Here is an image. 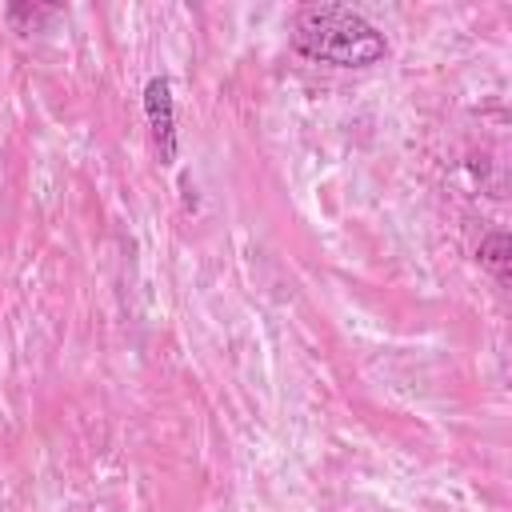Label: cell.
<instances>
[{"instance_id": "obj_1", "label": "cell", "mask_w": 512, "mask_h": 512, "mask_svg": "<svg viewBox=\"0 0 512 512\" xmlns=\"http://www.w3.org/2000/svg\"><path fill=\"white\" fill-rule=\"evenodd\" d=\"M292 48L316 64L368 68L388 56V36L348 4H304L292 20Z\"/></svg>"}, {"instance_id": "obj_2", "label": "cell", "mask_w": 512, "mask_h": 512, "mask_svg": "<svg viewBox=\"0 0 512 512\" xmlns=\"http://www.w3.org/2000/svg\"><path fill=\"white\" fill-rule=\"evenodd\" d=\"M144 116H148V132H152L160 164L172 168L176 164V100H172L168 76H152L144 84Z\"/></svg>"}, {"instance_id": "obj_3", "label": "cell", "mask_w": 512, "mask_h": 512, "mask_svg": "<svg viewBox=\"0 0 512 512\" xmlns=\"http://www.w3.org/2000/svg\"><path fill=\"white\" fill-rule=\"evenodd\" d=\"M476 256H480V264H484L500 284H508V276H512V236H508V232H488V236L480 240Z\"/></svg>"}, {"instance_id": "obj_4", "label": "cell", "mask_w": 512, "mask_h": 512, "mask_svg": "<svg viewBox=\"0 0 512 512\" xmlns=\"http://www.w3.org/2000/svg\"><path fill=\"white\" fill-rule=\"evenodd\" d=\"M64 16L60 4H8L4 8V20L16 28V32H40L48 20Z\"/></svg>"}]
</instances>
